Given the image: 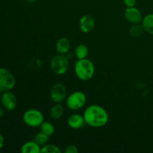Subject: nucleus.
<instances>
[{"mask_svg": "<svg viewBox=\"0 0 153 153\" xmlns=\"http://www.w3.org/2000/svg\"><path fill=\"white\" fill-rule=\"evenodd\" d=\"M85 124L93 128L103 127L108 123L109 115L107 111L99 105H91L83 113Z\"/></svg>", "mask_w": 153, "mask_h": 153, "instance_id": "f257e3e1", "label": "nucleus"}, {"mask_svg": "<svg viewBox=\"0 0 153 153\" xmlns=\"http://www.w3.org/2000/svg\"><path fill=\"white\" fill-rule=\"evenodd\" d=\"M74 71L76 77L79 80L86 82L94 77L95 74V66L88 58L79 59L75 64Z\"/></svg>", "mask_w": 153, "mask_h": 153, "instance_id": "f03ea898", "label": "nucleus"}, {"mask_svg": "<svg viewBox=\"0 0 153 153\" xmlns=\"http://www.w3.org/2000/svg\"><path fill=\"white\" fill-rule=\"evenodd\" d=\"M50 68L57 75L66 73L69 68V58L67 55L57 53L50 60Z\"/></svg>", "mask_w": 153, "mask_h": 153, "instance_id": "7ed1b4c3", "label": "nucleus"}, {"mask_svg": "<svg viewBox=\"0 0 153 153\" xmlns=\"http://www.w3.org/2000/svg\"><path fill=\"white\" fill-rule=\"evenodd\" d=\"M87 97L82 91H76L70 94L66 99V105L70 110L78 111L85 105Z\"/></svg>", "mask_w": 153, "mask_h": 153, "instance_id": "20e7f679", "label": "nucleus"}, {"mask_svg": "<svg viewBox=\"0 0 153 153\" xmlns=\"http://www.w3.org/2000/svg\"><path fill=\"white\" fill-rule=\"evenodd\" d=\"M22 120L28 126L36 128L40 127V126L44 122V116L38 109L30 108L24 112Z\"/></svg>", "mask_w": 153, "mask_h": 153, "instance_id": "39448f33", "label": "nucleus"}, {"mask_svg": "<svg viewBox=\"0 0 153 153\" xmlns=\"http://www.w3.org/2000/svg\"><path fill=\"white\" fill-rule=\"evenodd\" d=\"M16 85L14 76L7 69L0 67V91L1 92L11 91Z\"/></svg>", "mask_w": 153, "mask_h": 153, "instance_id": "423d86ee", "label": "nucleus"}, {"mask_svg": "<svg viewBox=\"0 0 153 153\" xmlns=\"http://www.w3.org/2000/svg\"><path fill=\"white\" fill-rule=\"evenodd\" d=\"M50 99L55 103H61L66 100L67 91L65 85L61 83H56L52 85L50 90Z\"/></svg>", "mask_w": 153, "mask_h": 153, "instance_id": "0eeeda50", "label": "nucleus"}, {"mask_svg": "<svg viewBox=\"0 0 153 153\" xmlns=\"http://www.w3.org/2000/svg\"><path fill=\"white\" fill-rule=\"evenodd\" d=\"M0 102L2 107L7 111H12L16 108L17 105L16 97L10 91L2 92L0 98Z\"/></svg>", "mask_w": 153, "mask_h": 153, "instance_id": "6e6552de", "label": "nucleus"}, {"mask_svg": "<svg viewBox=\"0 0 153 153\" xmlns=\"http://www.w3.org/2000/svg\"><path fill=\"white\" fill-rule=\"evenodd\" d=\"M124 17L131 24L141 23L143 20V15L138 8L134 7H126L124 12Z\"/></svg>", "mask_w": 153, "mask_h": 153, "instance_id": "1a4fd4ad", "label": "nucleus"}, {"mask_svg": "<svg viewBox=\"0 0 153 153\" xmlns=\"http://www.w3.org/2000/svg\"><path fill=\"white\" fill-rule=\"evenodd\" d=\"M79 28L84 33L91 32L96 26V20L93 16L85 14L79 19Z\"/></svg>", "mask_w": 153, "mask_h": 153, "instance_id": "9d476101", "label": "nucleus"}, {"mask_svg": "<svg viewBox=\"0 0 153 153\" xmlns=\"http://www.w3.org/2000/svg\"><path fill=\"white\" fill-rule=\"evenodd\" d=\"M67 125L73 129H79L85 125L83 115L79 114H73L67 119Z\"/></svg>", "mask_w": 153, "mask_h": 153, "instance_id": "9b49d317", "label": "nucleus"}, {"mask_svg": "<svg viewBox=\"0 0 153 153\" xmlns=\"http://www.w3.org/2000/svg\"><path fill=\"white\" fill-rule=\"evenodd\" d=\"M71 49V42L67 37H62L58 39L55 44L57 53L67 55Z\"/></svg>", "mask_w": 153, "mask_h": 153, "instance_id": "f8f14e48", "label": "nucleus"}, {"mask_svg": "<svg viewBox=\"0 0 153 153\" xmlns=\"http://www.w3.org/2000/svg\"><path fill=\"white\" fill-rule=\"evenodd\" d=\"M40 150L41 146L34 140L25 142L20 148V152L22 153H40Z\"/></svg>", "mask_w": 153, "mask_h": 153, "instance_id": "ddd939ff", "label": "nucleus"}, {"mask_svg": "<svg viewBox=\"0 0 153 153\" xmlns=\"http://www.w3.org/2000/svg\"><path fill=\"white\" fill-rule=\"evenodd\" d=\"M64 113V106L61 103H55L53 106L50 108L49 111V115L52 120H59L62 117Z\"/></svg>", "mask_w": 153, "mask_h": 153, "instance_id": "4468645a", "label": "nucleus"}, {"mask_svg": "<svg viewBox=\"0 0 153 153\" xmlns=\"http://www.w3.org/2000/svg\"><path fill=\"white\" fill-rule=\"evenodd\" d=\"M141 24L144 31L153 36V13L146 15L143 18Z\"/></svg>", "mask_w": 153, "mask_h": 153, "instance_id": "2eb2a0df", "label": "nucleus"}, {"mask_svg": "<svg viewBox=\"0 0 153 153\" xmlns=\"http://www.w3.org/2000/svg\"><path fill=\"white\" fill-rule=\"evenodd\" d=\"M74 54L76 58L78 60L87 58L89 54V49L88 47L85 44H79L74 50Z\"/></svg>", "mask_w": 153, "mask_h": 153, "instance_id": "dca6fc26", "label": "nucleus"}, {"mask_svg": "<svg viewBox=\"0 0 153 153\" xmlns=\"http://www.w3.org/2000/svg\"><path fill=\"white\" fill-rule=\"evenodd\" d=\"M39 128H40V131H42V132L46 134V135L49 136V137L53 135L55 131V128L53 124L50 122H47V121H44L40 126Z\"/></svg>", "mask_w": 153, "mask_h": 153, "instance_id": "f3484780", "label": "nucleus"}, {"mask_svg": "<svg viewBox=\"0 0 153 153\" xmlns=\"http://www.w3.org/2000/svg\"><path fill=\"white\" fill-rule=\"evenodd\" d=\"M144 31H145L141 23L132 24L129 29V34L131 37H138L141 36Z\"/></svg>", "mask_w": 153, "mask_h": 153, "instance_id": "a211bd4d", "label": "nucleus"}, {"mask_svg": "<svg viewBox=\"0 0 153 153\" xmlns=\"http://www.w3.org/2000/svg\"><path fill=\"white\" fill-rule=\"evenodd\" d=\"M49 140V136L46 135V134L40 131V132L37 133L34 137V140L37 143H38L40 146H43L48 143Z\"/></svg>", "mask_w": 153, "mask_h": 153, "instance_id": "6ab92c4d", "label": "nucleus"}, {"mask_svg": "<svg viewBox=\"0 0 153 153\" xmlns=\"http://www.w3.org/2000/svg\"><path fill=\"white\" fill-rule=\"evenodd\" d=\"M41 153H61V150L58 146L55 144L46 143L41 147Z\"/></svg>", "mask_w": 153, "mask_h": 153, "instance_id": "aec40b11", "label": "nucleus"}, {"mask_svg": "<svg viewBox=\"0 0 153 153\" xmlns=\"http://www.w3.org/2000/svg\"><path fill=\"white\" fill-rule=\"evenodd\" d=\"M64 152L65 153H78L79 152V149H78L76 145L70 144L66 146Z\"/></svg>", "mask_w": 153, "mask_h": 153, "instance_id": "412c9836", "label": "nucleus"}, {"mask_svg": "<svg viewBox=\"0 0 153 153\" xmlns=\"http://www.w3.org/2000/svg\"><path fill=\"white\" fill-rule=\"evenodd\" d=\"M123 3L126 7H134L136 4V0H123Z\"/></svg>", "mask_w": 153, "mask_h": 153, "instance_id": "4be33fe9", "label": "nucleus"}, {"mask_svg": "<svg viewBox=\"0 0 153 153\" xmlns=\"http://www.w3.org/2000/svg\"><path fill=\"white\" fill-rule=\"evenodd\" d=\"M4 137H3L2 134L0 133V149H1V148L3 147V146H4Z\"/></svg>", "mask_w": 153, "mask_h": 153, "instance_id": "5701e85b", "label": "nucleus"}, {"mask_svg": "<svg viewBox=\"0 0 153 153\" xmlns=\"http://www.w3.org/2000/svg\"><path fill=\"white\" fill-rule=\"evenodd\" d=\"M4 115V110H3L2 108L0 106V119H1V117H2V116Z\"/></svg>", "mask_w": 153, "mask_h": 153, "instance_id": "b1692460", "label": "nucleus"}, {"mask_svg": "<svg viewBox=\"0 0 153 153\" xmlns=\"http://www.w3.org/2000/svg\"><path fill=\"white\" fill-rule=\"evenodd\" d=\"M37 1V0H26V1L28 3H30V4H32V3L35 2V1Z\"/></svg>", "mask_w": 153, "mask_h": 153, "instance_id": "393cba45", "label": "nucleus"}, {"mask_svg": "<svg viewBox=\"0 0 153 153\" xmlns=\"http://www.w3.org/2000/svg\"><path fill=\"white\" fill-rule=\"evenodd\" d=\"M1 91H0V98H1Z\"/></svg>", "mask_w": 153, "mask_h": 153, "instance_id": "a878e982", "label": "nucleus"}]
</instances>
